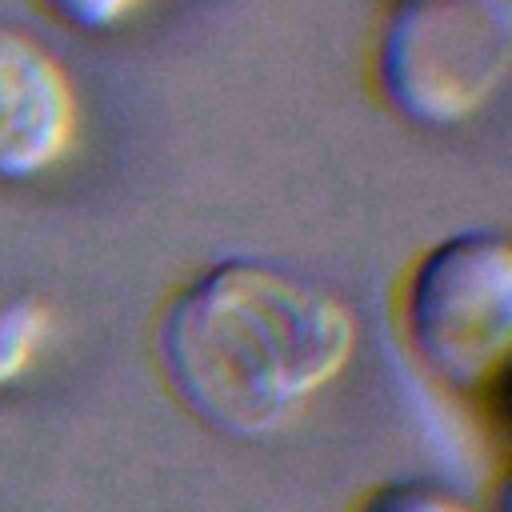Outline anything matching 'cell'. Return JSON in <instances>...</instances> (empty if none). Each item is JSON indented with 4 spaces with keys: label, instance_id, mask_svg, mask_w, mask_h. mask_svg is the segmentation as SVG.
Returning a JSON list of instances; mask_svg holds the SVG:
<instances>
[{
    "label": "cell",
    "instance_id": "1",
    "mask_svg": "<svg viewBox=\"0 0 512 512\" xmlns=\"http://www.w3.org/2000/svg\"><path fill=\"white\" fill-rule=\"evenodd\" d=\"M356 312L324 280L268 256H220L156 308L152 360L204 428L264 440L296 424L352 364Z\"/></svg>",
    "mask_w": 512,
    "mask_h": 512
},
{
    "label": "cell",
    "instance_id": "2",
    "mask_svg": "<svg viewBox=\"0 0 512 512\" xmlns=\"http://www.w3.org/2000/svg\"><path fill=\"white\" fill-rule=\"evenodd\" d=\"M392 324L436 388L480 396L512 356V240L500 228H460L420 248L396 288Z\"/></svg>",
    "mask_w": 512,
    "mask_h": 512
},
{
    "label": "cell",
    "instance_id": "3",
    "mask_svg": "<svg viewBox=\"0 0 512 512\" xmlns=\"http://www.w3.org/2000/svg\"><path fill=\"white\" fill-rule=\"evenodd\" d=\"M512 0H388L368 80L376 100L424 132L476 120L508 84Z\"/></svg>",
    "mask_w": 512,
    "mask_h": 512
},
{
    "label": "cell",
    "instance_id": "4",
    "mask_svg": "<svg viewBox=\"0 0 512 512\" xmlns=\"http://www.w3.org/2000/svg\"><path fill=\"white\" fill-rule=\"evenodd\" d=\"M80 140V88L64 56L0 12V188H24L68 164Z\"/></svg>",
    "mask_w": 512,
    "mask_h": 512
},
{
    "label": "cell",
    "instance_id": "5",
    "mask_svg": "<svg viewBox=\"0 0 512 512\" xmlns=\"http://www.w3.org/2000/svg\"><path fill=\"white\" fill-rule=\"evenodd\" d=\"M56 308L44 292L0 284V392L28 380L56 344Z\"/></svg>",
    "mask_w": 512,
    "mask_h": 512
},
{
    "label": "cell",
    "instance_id": "6",
    "mask_svg": "<svg viewBox=\"0 0 512 512\" xmlns=\"http://www.w3.org/2000/svg\"><path fill=\"white\" fill-rule=\"evenodd\" d=\"M348 512H476V508L448 484L400 476V480H380L368 492H360Z\"/></svg>",
    "mask_w": 512,
    "mask_h": 512
},
{
    "label": "cell",
    "instance_id": "7",
    "mask_svg": "<svg viewBox=\"0 0 512 512\" xmlns=\"http://www.w3.org/2000/svg\"><path fill=\"white\" fill-rule=\"evenodd\" d=\"M52 24L80 32V36H108L136 20L148 0H32Z\"/></svg>",
    "mask_w": 512,
    "mask_h": 512
}]
</instances>
